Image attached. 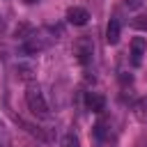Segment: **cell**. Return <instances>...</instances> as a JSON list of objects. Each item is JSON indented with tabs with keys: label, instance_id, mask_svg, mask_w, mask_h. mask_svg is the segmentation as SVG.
Returning <instances> with one entry per match:
<instances>
[{
	"label": "cell",
	"instance_id": "1",
	"mask_svg": "<svg viewBox=\"0 0 147 147\" xmlns=\"http://www.w3.org/2000/svg\"><path fill=\"white\" fill-rule=\"evenodd\" d=\"M25 103H28V110L39 117V119H48L51 117V108H48V101L41 92V87L37 83H30L25 87Z\"/></svg>",
	"mask_w": 147,
	"mask_h": 147
},
{
	"label": "cell",
	"instance_id": "2",
	"mask_svg": "<svg viewBox=\"0 0 147 147\" xmlns=\"http://www.w3.org/2000/svg\"><path fill=\"white\" fill-rule=\"evenodd\" d=\"M48 46V39L44 37V32H30L28 37H23V44H21V53L23 55H37L41 53L44 48Z\"/></svg>",
	"mask_w": 147,
	"mask_h": 147
},
{
	"label": "cell",
	"instance_id": "3",
	"mask_svg": "<svg viewBox=\"0 0 147 147\" xmlns=\"http://www.w3.org/2000/svg\"><path fill=\"white\" fill-rule=\"evenodd\" d=\"M74 53H76L80 64H87L92 60V55H94V41L90 37H78L76 44H74Z\"/></svg>",
	"mask_w": 147,
	"mask_h": 147
},
{
	"label": "cell",
	"instance_id": "4",
	"mask_svg": "<svg viewBox=\"0 0 147 147\" xmlns=\"http://www.w3.org/2000/svg\"><path fill=\"white\" fill-rule=\"evenodd\" d=\"M92 140L96 147H113V136H110V129L103 119H99L92 129Z\"/></svg>",
	"mask_w": 147,
	"mask_h": 147
},
{
	"label": "cell",
	"instance_id": "5",
	"mask_svg": "<svg viewBox=\"0 0 147 147\" xmlns=\"http://www.w3.org/2000/svg\"><path fill=\"white\" fill-rule=\"evenodd\" d=\"M145 51H147V39L145 37H133L131 46H129V55H131V64L133 67H140Z\"/></svg>",
	"mask_w": 147,
	"mask_h": 147
},
{
	"label": "cell",
	"instance_id": "6",
	"mask_svg": "<svg viewBox=\"0 0 147 147\" xmlns=\"http://www.w3.org/2000/svg\"><path fill=\"white\" fill-rule=\"evenodd\" d=\"M67 21H69L71 25H76V28H83V25L90 21V14H87L85 7H69V9H67Z\"/></svg>",
	"mask_w": 147,
	"mask_h": 147
},
{
	"label": "cell",
	"instance_id": "7",
	"mask_svg": "<svg viewBox=\"0 0 147 147\" xmlns=\"http://www.w3.org/2000/svg\"><path fill=\"white\" fill-rule=\"evenodd\" d=\"M85 108L90 113H101L106 108V96L101 92H87L85 94Z\"/></svg>",
	"mask_w": 147,
	"mask_h": 147
},
{
	"label": "cell",
	"instance_id": "8",
	"mask_svg": "<svg viewBox=\"0 0 147 147\" xmlns=\"http://www.w3.org/2000/svg\"><path fill=\"white\" fill-rule=\"evenodd\" d=\"M14 69H16V76H18V78H23V80H32V78H34V74H37L34 62H25V60L16 62V64H14Z\"/></svg>",
	"mask_w": 147,
	"mask_h": 147
},
{
	"label": "cell",
	"instance_id": "9",
	"mask_svg": "<svg viewBox=\"0 0 147 147\" xmlns=\"http://www.w3.org/2000/svg\"><path fill=\"white\" fill-rule=\"evenodd\" d=\"M119 34H122V25H119V21H117V18H110L108 25H106V41H108L110 46H115V44L119 41Z\"/></svg>",
	"mask_w": 147,
	"mask_h": 147
},
{
	"label": "cell",
	"instance_id": "10",
	"mask_svg": "<svg viewBox=\"0 0 147 147\" xmlns=\"http://www.w3.org/2000/svg\"><path fill=\"white\" fill-rule=\"evenodd\" d=\"M133 115L138 117V122L147 124V94H145V96H140V99L133 103Z\"/></svg>",
	"mask_w": 147,
	"mask_h": 147
},
{
	"label": "cell",
	"instance_id": "11",
	"mask_svg": "<svg viewBox=\"0 0 147 147\" xmlns=\"http://www.w3.org/2000/svg\"><path fill=\"white\" fill-rule=\"evenodd\" d=\"M62 147H80V140H78V136H76L74 131L64 133V138H62Z\"/></svg>",
	"mask_w": 147,
	"mask_h": 147
},
{
	"label": "cell",
	"instance_id": "12",
	"mask_svg": "<svg viewBox=\"0 0 147 147\" xmlns=\"http://www.w3.org/2000/svg\"><path fill=\"white\" fill-rule=\"evenodd\" d=\"M0 147H9V136H7V129L2 122H0Z\"/></svg>",
	"mask_w": 147,
	"mask_h": 147
},
{
	"label": "cell",
	"instance_id": "13",
	"mask_svg": "<svg viewBox=\"0 0 147 147\" xmlns=\"http://www.w3.org/2000/svg\"><path fill=\"white\" fill-rule=\"evenodd\" d=\"M126 7H140V0H126Z\"/></svg>",
	"mask_w": 147,
	"mask_h": 147
},
{
	"label": "cell",
	"instance_id": "14",
	"mask_svg": "<svg viewBox=\"0 0 147 147\" xmlns=\"http://www.w3.org/2000/svg\"><path fill=\"white\" fill-rule=\"evenodd\" d=\"M136 28H147V21H133Z\"/></svg>",
	"mask_w": 147,
	"mask_h": 147
},
{
	"label": "cell",
	"instance_id": "15",
	"mask_svg": "<svg viewBox=\"0 0 147 147\" xmlns=\"http://www.w3.org/2000/svg\"><path fill=\"white\" fill-rule=\"evenodd\" d=\"M25 2H37V0H25Z\"/></svg>",
	"mask_w": 147,
	"mask_h": 147
}]
</instances>
